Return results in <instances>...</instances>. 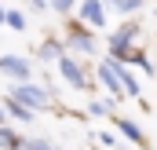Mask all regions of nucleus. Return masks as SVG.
Instances as JSON below:
<instances>
[{"label": "nucleus", "mask_w": 157, "mask_h": 150, "mask_svg": "<svg viewBox=\"0 0 157 150\" xmlns=\"http://www.w3.org/2000/svg\"><path fill=\"white\" fill-rule=\"evenodd\" d=\"M11 99L22 103V106H33V110H44V106H48V92H44V88H33V84H18Z\"/></svg>", "instance_id": "1"}, {"label": "nucleus", "mask_w": 157, "mask_h": 150, "mask_svg": "<svg viewBox=\"0 0 157 150\" xmlns=\"http://www.w3.org/2000/svg\"><path fill=\"white\" fill-rule=\"evenodd\" d=\"M0 73L26 81V77H29V62H26V59H18V55H4V59H0Z\"/></svg>", "instance_id": "2"}, {"label": "nucleus", "mask_w": 157, "mask_h": 150, "mask_svg": "<svg viewBox=\"0 0 157 150\" xmlns=\"http://www.w3.org/2000/svg\"><path fill=\"white\" fill-rule=\"evenodd\" d=\"M59 70H62V77H66L73 88H84V73H80V66L70 59V55H59Z\"/></svg>", "instance_id": "3"}, {"label": "nucleus", "mask_w": 157, "mask_h": 150, "mask_svg": "<svg viewBox=\"0 0 157 150\" xmlns=\"http://www.w3.org/2000/svg\"><path fill=\"white\" fill-rule=\"evenodd\" d=\"M80 18L91 22V26H102V22H106V18H102V4H99V0H84V4H80Z\"/></svg>", "instance_id": "4"}, {"label": "nucleus", "mask_w": 157, "mask_h": 150, "mask_svg": "<svg viewBox=\"0 0 157 150\" xmlns=\"http://www.w3.org/2000/svg\"><path fill=\"white\" fill-rule=\"evenodd\" d=\"M117 81H121V92H128V95H139V92H143V88H139V81L128 73L124 66H117Z\"/></svg>", "instance_id": "5"}, {"label": "nucleus", "mask_w": 157, "mask_h": 150, "mask_svg": "<svg viewBox=\"0 0 157 150\" xmlns=\"http://www.w3.org/2000/svg\"><path fill=\"white\" fill-rule=\"evenodd\" d=\"M0 147H4V150H22V139H18V132L0 124Z\"/></svg>", "instance_id": "6"}, {"label": "nucleus", "mask_w": 157, "mask_h": 150, "mask_svg": "<svg viewBox=\"0 0 157 150\" xmlns=\"http://www.w3.org/2000/svg\"><path fill=\"white\" fill-rule=\"evenodd\" d=\"M117 128L124 132V136H128V139H132V143H139V147L146 143V139H143V132H139V124H132V121H124V117H117Z\"/></svg>", "instance_id": "7"}, {"label": "nucleus", "mask_w": 157, "mask_h": 150, "mask_svg": "<svg viewBox=\"0 0 157 150\" xmlns=\"http://www.w3.org/2000/svg\"><path fill=\"white\" fill-rule=\"evenodd\" d=\"M4 110L11 113V117H15V121H26V124H29V121H33V110H29V106H22V103H15V99H11V103H7V106H4Z\"/></svg>", "instance_id": "8"}, {"label": "nucleus", "mask_w": 157, "mask_h": 150, "mask_svg": "<svg viewBox=\"0 0 157 150\" xmlns=\"http://www.w3.org/2000/svg\"><path fill=\"white\" fill-rule=\"evenodd\" d=\"M70 44H73L77 51H95V40H91V33H80V30H73Z\"/></svg>", "instance_id": "9"}, {"label": "nucleus", "mask_w": 157, "mask_h": 150, "mask_svg": "<svg viewBox=\"0 0 157 150\" xmlns=\"http://www.w3.org/2000/svg\"><path fill=\"white\" fill-rule=\"evenodd\" d=\"M4 22H7V26H11V30H18V33H22V30H26V26H29V22H26V15H22V11H7V15H4Z\"/></svg>", "instance_id": "10"}, {"label": "nucleus", "mask_w": 157, "mask_h": 150, "mask_svg": "<svg viewBox=\"0 0 157 150\" xmlns=\"http://www.w3.org/2000/svg\"><path fill=\"white\" fill-rule=\"evenodd\" d=\"M110 4H113L117 11H135V7H139L143 0H110Z\"/></svg>", "instance_id": "11"}, {"label": "nucleus", "mask_w": 157, "mask_h": 150, "mask_svg": "<svg viewBox=\"0 0 157 150\" xmlns=\"http://www.w3.org/2000/svg\"><path fill=\"white\" fill-rule=\"evenodd\" d=\"M22 150H55V147H51V143H40V139H33V143L22 139Z\"/></svg>", "instance_id": "12"}, {"label": "nucleus", "mask_w": 157, "mask_h": 150, "mask_svg": "<svg viewBox=\"0 0 157 150\" xmlns=\"http://www.w3.org/2000/svg\"><path fill=\"white\" fill-rule=\"evenodd\" d=\"M40 59H59V44H44L40 48Z\"/></svg>", "instance_id": "13"}, {"label": "nucleus", "mask_w": 157, "mask_h": 150, "mask_svg": "<svg viewBox=\"0 0 157 150\" xmlns=\"http://www.w3.org/2000/svg\"><path fill=\"white\" fill-rule=\"evenodd\" d=\"M55 7H59V11H70V7H73V0H55Z\"/></svg>", "instance_id": "14"}, {"label": "nucleus", "mask_w": 157, "mask_h": 150, "mask_svg": "<svg viewBox=\"0 0 157 150\" xmlns=\"http://www.w3.org/2000/svg\"><path fill=\"white\" fill-rule=\"evenodd\" d=\"M4 15H7V11H4V7H0V26H4Z\"/></svg>", "instance_id": "15"}, {"label": "nucleus", "mask_w": 157, "mask_h": 150, "mask_svg": "<svg viewBox=\"0 0 157 150\" xmlns=\"http://www.w3.org/2000/svg\"><path fill=\"white\" fill-rule=\"evenodd\" d=\"M0 124H4V110H0Z\"/></svg>", "instance_id": "16"}]
</instances>
